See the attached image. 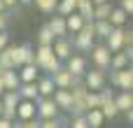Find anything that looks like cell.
<instances>
[{"label": "cell", "mask_w": 133, "mask_h": 128, "mask_svg": "<svg viewBox=\"0 0 133 128\" xmlns=\"http://www.w3.org/2000/svg\"><path fill=\"white\" fill-rule=\"evenodd\" d=\"M7 44H9V35H7V30H0V51L7 49Z\"/></svg>", "instance_id": "33"}, {"label": "cell", "mask_w": 133, "mask_h": 128, "mask_svg": "<svg viewBox=\"0 0 133 128\" xmlns=\"http://www.w3.org/2000/svg\"><path fill=\"white\" fill-rule=\"evenodd\" d=\"M119 9H122V12L126 14V16H131V14H133V0H122Z\"/></svg>", "instance_id": "31"}, {"label": "cell", "mask_w": 133, "mask_h": 128, "mask_svg": "<svg viewBox=\"0 0 133 128\" xmlns=\"http://www.w3.org/2000/svg\"><path fill=\"white\" fill-rule=\"evenodd\" d=\"M51 44H54V35L47 26H42L37 33V47H51Z\"/></svg>", "instance_id": "23"}, {"label": "cell", "mask_w": 133, "mask_h": 128, "mask_svg": "<svg viewBox=\"0 0 133 128\" xmlns=\"http://www.w3.org/2000/svg\"><path fill=\"white\" fill-rule=\"evenodd\" d=\"M16 77H19V84H35L40 77V70L35 65H21V72H16Z\"/></svg>", "instance_id": "11"}, {"label": "cell", "mask_w": 133, "mask_h": 128, "mask_svg": "<svg viewBox=\"0 0 133 128\" xmlns=\"http://www.w3.org/2000/svg\"><path fill=\"white\" fill-rule=\"evenodd\" d=\"M65 70L72 75V77H84L87 75V70H89V58L87 56H82V54H72L68 61H65Z\"/></svg>", "instance_id": "4"}, {"label": "cell", "mask_w": 133, "mask_h": 128, "mask_svg": "<svg viewBox=\"0 0 133 128\" xmlns=\"http://www.w3.org/2000/svg\"><path fill=\"white\" fill-rule=\"evenodd\" d=\"M30 119H35V103L19 100V105H16V121H30Z\"/></svg>", "instance_id": "10"}, {"label": "cell", "mask_w": 133, "mask_h": 128, "mask_svg": "<svg viewBox=\"0 0 133 128\" xmlns=\"http://www.w3.org/2000/svg\"><path fill=\"white\" fill-rule=\"evenodd\" d=\"M51 51H54V56H56L61 63H63V61H68V58L72 56V44H70V37H58V40H54Z\"/></svg>", "instance_id": "7"}, {"label": "cell", "mask_w": 133, "mask_h": 128, "mask_svg": "<svg viewBox=\"0 0 133 128\" xmlns=\"http://www.w3.org/2000/svg\"><path fill=\"white\" fill-rule=\"evenodd\" d=\"M110 12H112L110 0H108V2H103V5H96V7H94V21H108Z\"/></svg>", "instance_id": "22"}, {"label": "cell", "mask_w": 133, "mask_h": 128, "mask_svg": "<svg viewBox=\"0 0 133 128\" xmlns=\"http://www.w3.org/2000/svg\"><path fill=\"white\" fill-rule=\"evenodd\" d=\"M23 128H40V119H30V121H23Z\"/></svg>", "instance_id": "35"}, {"label": "cell", "mask_w": 133, "mask_h": 128, "mask_svg": "<svg viewBox=\"0 0 133 128\" xmlns=\"http://www.w3.org/2000/svg\"><path fill=\"white\" fill-rule=\"evenodd\" d=\"M5 72H7V70H5V68H2V65H0V77H2V75H5Z\"/></svg>", "instance_id": "42"}, {"label": "cell", "mask_w": 133, "mask_h": 128, "mask_svg": "<svg viewBox=\"0 0 133 128\" xmlns=\"http://www.w3.org/2000/svg\"><path fill=\"white\" fill-rule=\"evenodd\" d=\"M91 23H94V33H96V37H108L110 30H112V26H110L108 21H91Z\"/></svg>", "instance_id": "25"}, {"label": "cell", "mask_w": 133, "mask_h": 128, "mask_svg": "<svg viewBox=\"0 0 133 128\" xmlns=\"http://www.w3.org/2000/svg\"><path fill=\"white\" fill-rule=\"evenodd\" d=\"M19 2H21V5H28V2H33V0H19Z\"/></svg>", "instance_id": "43"}, {"label": "cell", "mask_w": 133, "mask_h": 128, "mask_svg": "<svg viewBox=\"0 0 133 128\" xmlns=\"http://www.w3.org/2000/svg\"><path fill=\"white\" fill-rule=\"evenodd\" d=\"M12 65H33V47L30 44H19V47H7Z\"/></svg>", "instance_id": "2"}, {"label": "cell", "mask_w": 133, "mask_h": 128, "mask_svg": "<svg viewBox=\"0 0 133 128\" xmlns=\"http://www.w3.org/2000/svg\"><path fill=\"white\" fill-rule=\"evenodd\" d=\"M0 128H12V121H5V119H0Z\"/></svg>", "instance_id": "38"}, {"label": "cell", "mask_w": 133, "mask_h": 128, "mask_svg": "<svg viewBox=\"0 0 133 128\" xmlns=\"http://www.w3.org/2000/svg\"><path fill=\"white\" fill-rule=\"evenodd\" d=\"M2 5H5V7H16L19 0H2Z\"/></svg>", "instance_id": "37"}, {"label": "cell", "mask_w": 133, "mask_h": 128, "mask_svg": "<svg viewBox=\"0 0 133 128\" xmlns=\"http://www.w3.org/2000/svg\"><path fill=\"white\" fill-rule=\"evenodd\" d=\"M105 82H108V75L103 72V70H87V75H84V86H87V91H94V93H98V91H103L105 89Z\"/></svg>", "instance_id": "3"}, {"label": "cell", "mask_w": 133, "mask_h": 128, "mask_svg": "<svg viewBox=\"0 0 133 128\" xmlns=\"http://www.w3.org/2000/svg\"><path fill=\"white\" fill-rule=\"evenodd\" d=\"M40 128H68L65 119H49V121H40Z\"/></svg>", "instance_id": "28"}, {"label": "cell", "mask_w": 133, "mask_h": 128, "mask_svg": "<svg viewBox=\"0 0 133 128\" xmlns=\"http://www.w3.org/2000/svg\"><path fill=\"white\" fill-rule=\"evenodd\" d=\"M94 40H96L94 23H84L82 30L75 33V37H70V44H72V49H77L79 54H89L91 47H94Z\"/></svg>", "instance_id": "1"}, {"label": "cell", "mask_w": 133, "mask_h": 128, "mask_svg": "<svg viewBox=\"0 0 133 128\" xmlns=\"http://www.w3.org/2000/svg\"><path fill=\"white\" fill-rule=\"evenodd\" d=\"M103 2H108V0H91V5L96 7V5H103Z\"/></svg>", "instance_id": "40"}, {"label": "cell", "mask_w": 133, "mask_h": 128, "mask_svg": "<svg viewBox=\"0 0 133 128\" xmlns=\"http://www.w3.org/2000/svg\"><path fill=\"white\" fill-rule=\"evenodd\" d=\"M91 63L96 65V70H108L110 68V58H112V54L108 51V47L105 44H96V47H91Z\"/></svg>", "instance_id": "5"}, {"label": "cell", "mask_w": 133, "mask_h": 128, "mask_svg": "<svg viewBox=\"0 0 133 128\" xmlns=\"http://www.w3.org/2000/svg\"><path fill=\"white\" fill-rule=\"evenodd\" d=\"M115 105H117V110L119 112H131L133 110V93L131 91H119L117 96H115Z\"/></svg>", "instance_id": "12"}, {"label": "cell", "mask_w": 133, "mask_h": 128, "mask_svg": "<svg viewBox=\"0 0 133 128\" xmlns=\"http://www.w3.org/2000/svg\"><path fill=\"white\" fill-rule=\"evenodd\" d=\"M117 89L119 91H133V68H124L119 70V77H117Z\"/></svg>", "instance_id": "15"}, {"label": "cell", "mask_w": 133, "mask_h": 128, "mask_svg": "<svg viewBox=\"0 0 133 128\" xmlns=\"http://www.w3.org/2000/svg\"><path fill=\"white\" fill-rule=\"evenodd\" d=\"M0 65H2L5 70H14L12 58H9V51H7V49H2V51H0Z\"/></svg>", "instance_id": "29"}, {"label": "cell", "mask_w": 133, "mask_h": 128, "mask_svg": "<svg viewBox=\"0 0 133 128\" xmlns=\"http://www.w3.org/2000/svg\"><path fill=\"white\" fill-rule=\"evenodd\" d=\"M56 9H58V14H61V16H68V14L77 12V0H58Z\"/></svg>", "instance_id": "24"}, {"label": "cell", "mask_w": 133, "mask_h": 128, "mask_svg": "<svg viewBox=\"0 0 133 128\" xmlns=\"http://www.w3.org/2000/svg\"><path fill=\"white\" fill-rule=\"evenodd\" d=\"M126 21H129V16H126L119 7H112V12H110V16H108V23H110L112 28H124Z\"/></svg>", "instance_id": "19"}, {"label": "cell", "mask_w": 133, "mask_h": 128, "mask_svg": "<svg viewBox=\"0 0 133 128\" xmlns=\"http://www.w3.org/2000/svg\"><path fill=\"white\" fill-rule=\"evenodd\" d=\"M35 5H37V9L40 12H44V14H51V12H56V5H58V0H33Z\"/></svg>", "instance_id": "26"}, {"label": "cell", "mask_w": 133, "mask_h": 128, "mask_svg": "<svg viewBox=\"0 0 133 128\" xmlns=\"http://www.w3.org/2000/svg\"><path fill=\"white\" fill-rule=\"evenodd\" d=\"M47 28L51 30L54 40H58V37H68V30H65V19H63V16H51V21L47 23Z\"/></svg>", "instance_id": "13"}, {"label": "cell", "mask_w": 133, "mask_h": 128, "mask_svg": "<svg viewBox=\"0 0 133 128\" xmlns=\"http://www.w3.org/2000/svg\"><path fill=\"white\" fill-rule=\"evenodd\" d=\"M63 19H65V30H68V35H70V33H72V35H75V33H79V30H82V26H84V19H82L77 12H72V14L63 16Z\"/></svg>", "instance_id": "16"}, {"label": "cell", "mask_w": 133, "mask_h": 128, "mask_svg": "<svg viewBox=\"0 0 133 128\" xmlns=\"http://www.w3.org/2000/svg\"><path fill=\"white\" fill-rule=\"evenodd\" d=\"M37 96L40 98H51L54 96V91H56V86H54V82H51V77H37Z\"/></svg>", "instance_id": "14"}, {"label": "cell", "mask_w": 133, "mask_h": 128, "mask_svg": "<svg viewBox=\"0 0 133 128\" xmlns=\"http://www.w3.org/2000/svg\"><path fill=\"white\" fill-rule=\"evenodd\" d=\"M7 23H9V14L0 12V30H7Z\"/></svg>", "instance_id": "34"}, {"label": "cell", "mask_w": 133, "mask_h": 128, "mask_svg": "<svg viewBox=\"0 0 133 128\" xmlns=\"http://www.w3.org/2000/svg\"><path fill=\"white\" fill-rule=\"evenodd\" d=\"M84 105H87V110H98L101 107V96L94 93V91H89L87 98H84Z\"/></svg>", "instance_id": "27"}, {"label": "cell", "mask_w": 133, "mask_h": 128, "mask_svg": "<svg viewBox=\"0 0 133 128\" xmlns=\"http://www.w3.org/2000/svg\"><path fill=\"white\" fill-rule=\"evenodd\" d=\"M51 82H54V86H56V89H70V86L79 84L82 79H79V77H72L65 68H58V70L51 75Z\"/></svg>", "instance_id": "6"}, {"label": "cell", "mask_w": 133, "mask_h": 128, "mask_svg": "<svg viewBox=\"0 0 133 128\" xmlns=\"http://www.w3.org/2000/svg\"><path fill=\"white\" fill-rule=\"evenodd\" d=\"M12 128H23V121H12Z\"/></svg>", "instance_id": "39"}, {"label": "cell", "mask_w": 133, "mask_h": 128, "mask_svg": "<svg viewBox=\"0 0 133 128\" xmlns=\"http://www.w3.org/2000/svg\"><path fill=\"white\" fill-rule=\"evenodd\" d=\"M77 14L84 19V23H91L94 21V5H91V0H77Z\"/></svg>", "instance_id": "18"}, {"label": "cell", "mask_w": 133, "mask_h": 128, "mask_svg": "<svg viewBox=\"0 0 133 128\" xmlns=\"http://www.w3.org/2000/svg\"><path fill=\"white\" fill-rule=\"evenodd\" d=\"M117 77H119V70H110V84L117 86Z\"/></svg>", "instance_id": "36"}, {"label": "cell", "mask_w": 133, "mask_h": 128, "mask_svg": "<svg viewBox=\"0 0 133 128\" xmlns=\"http://www.w3.org/2000/svg\"><path fill=\"white\" fill-rule=\"evenodd\" d=\"M51 100H54V105L58 107V112H61V110H63V112H70L72 96H70V91H68V89H56V91H54V96H51Z\"/></svg>", "instance_id": "8"}, {"label": "cell", "mask_w": 133, "mask_h": 128, "mask_svg": "<svg viewBox=\"0 0 133 128\" xmlns=\"http://www.w3.org/2000/svg\"><path fill=\"white\" fill-rule=\"evenodd\" d=\"M122 44H124V47H131L133 44V33L126 30V28H124V35H122Z\"/></svg>", "instance_id": "32"}, {"label": "cell", "mask_w": 133, "mask_h": 128, "mask_svg": "<svg viewBox=\"0 0 133 128\" xmlns=\"http://www.w3.org/2000/svg\"><path fill=\"white\" fill-rule=\"evenodd\" d=\"M0 112H2V100H0Z\"/></svg>", "instance_id": "44"}, {"label": "cell", "mask_w": 133, "mask_h": 128, "mask_svg": "<svg viewBox=\"0 0 133 128\" xmlns=\"http://www.w3.org/2000/svg\"><path fill=\"white\" fill-rule=\"evenodd\" d=\"M84 119H87V126L89 128H103V114H101V110H89L87 114H84Z\"/></svg>", "instance_id": "21"}, {"label": "cell", "mask_w": 133, "mask_h": 128, "mask_svg": "<svg viewBox=\"0 0 133 128\" xmlns=\"http://www.w3.org/2000/svg\"><path fill=\"white\" fill-rule=\"evenodd\" d=\"M68 128H89V126H87V119L84 117H72L70 124H68Z\"/></svg>", "instance_id": "30"}, {"label": "cell", "mask_w": 133, "mask_h": 128, "mask_svg": "<svg viewBox=\"0 0 133 128\" xmlns=\"http://www.w3.org/2000/svg\"><path fill=\"white\" fill-rule=\"evenodd\" d=\"M5 93V86H2V79H0V96Z\"/></svg>", "instance_id": "41"}, {"label": "cell", "mask_w": 133, "mask_h": 128, "mask_svg": "<svg viewBox=\"0 0 133 128\" xmlns=\"http://www.w3.org/2000/svg\"><path fill=\"white\" fill-rule=\"evenodd\" d=\"M122 35H124V28H112V30H110V35L105 37V40H108V44H105V47H108V51H110V54H119V51L124 49V44H122Z\"/></svg>", "instance_id": "9"}, {"label": "cell", "mask_w": 133, "mask_h": 128, "mask_svg": "<svg viewBox=\"0 0 133 128\" xmlns=\"http://www.w3.org/2000/svg\"><path fill=\"white\" fill-rule=\"evenodd\" d=\"M0 79H2L5 91H16V89L21 86V84H19V77H16V72H14V70H7V72H5Z\"/></svg>", "instance_id": "20"}, {"label": "cell", "mask_w": 133, "mask_h": 128, "mask_svg": "<svg viewBox=\"0 0 133 128\" xmlns=\"http://www.w3.org/2000/svg\"><path fill=\"white\" fill-rule=\"evenodd\" d=\"M16 93H19V98L21 100H30V103H35L40 96H37V84H21L19 89H16Z\"/></svg>", "instance_id": "17"}]
</instances>
